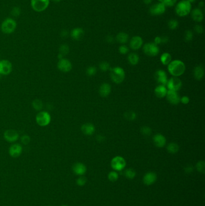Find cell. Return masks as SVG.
<instances>
[{
	"label": "cell",
	"instance_id": "cell-25",
	"mask_svg": "<svg viewBox=\"0 0 205 206\" xmlns=\"http://www.w3.org/2000/svg\"><path fill=\"white\" fill-rule=\"evenodd\" d=\"M167 93V90L165 86L163 85H159L157 86L155 89V94L156 96L159 98H162L166 96Z\"/></svg>",
	"mask_w": 205,
	"mask_h": 206
},
{
	"label": "cell",
	"instance_id": "cell-16",
	"mask_svg": "<svg viewBox=\"0 0 205 206\" xmlns=\"http://www.w3.org/2000/svg\"><path fill=\"white\" fill-rule=\"evenodd\" d=\"M72 66L70 61L67 59H60L58 63V68L62 72H69L72 69Z\"/></svg>",
	"mask_w": 205,
	"mask_h": 206
},
{
	"label": "cell",
	"instance_id": "cell-57",
	"mask_svg": "<svg viewBox=\"0 0 205 206\" xmlns=\"http://www.w3.org/2000/svg\"><path fill=\"white\" fill-rule=\"evenodd\" d=\"M52 1H53L54 2H60L61 0H52Z\"/></svg>",
	"mask_w": 205,
	"mask_h": 206
},
{
	"label": "cell",
	"instance_id": "cell-39",
	"mask_svg": "<svg viewBox=\"0 0 205 206\" xmlns=\"http://www.w3.org/2000/svg\"><path fill=\"white\" fill-rule=\"evenodd\" d=\"M193 33L191 30H187L185 33L184 39L187 42H190L193 40Z\"/></svg>",
	"mask_w": 205,
	"mask_h": 206
},
{
	"label": "cell",
	"instance_id": "cell-50",
	"mask_svg": "<svg viewBox=\"0 0 205 206\" xmlns=\"http://www.w3.org/2000/svg\"><path fill=\"white\" fill-rule=\"evenodd\" d=\"M154 43L156 45H159L161 43V37L160 36H156L154 39Z\"/></svg>",
	"mask_w": 205,
	"mask_h": 206
},
{
	"label": "cell",
	"instance_id": "cell-5",
	"mask_svg": "<svg viewBox=\"0 0 205 206\" xmlns=\"http://www.w3.org/2000/svg\"><path fill=\"white\" fill-rule=\"evenodd\" d=\"M50 0H31V6L34 11L41 12L48 8Z\"/></svg>",
	"mask_w": 205,
	"mask_h": 206
},
{
	"label": "cell",
	"instance_id": "cell-52",
	"mask_svg": "<svg viewBox=\"0 0 205 206\" xmlns=\"http://www.w3.org/2000/svg\"><path fill=\"white\" fill-rule=\"evenodd\" d=\"M105 139V137L103 136H102V135H98L96 136V140L98 141V142H103Z\"/></svg>",
	"mask_w": 205,
	"mask_h": 206
},
{
	"label": "cell",
	"instance_id": "cell-34",
	"mask_svg": "<svg viewBox=\"0 0 205 206\" xmlns=\"http://www.w3.org/2000/svg\"><path fill=\"white\" fill-rule=\"evenodd\" d=\"M179 26V22L176 19H170L168 22V27L170 30H176Z\"/></svg>",
	"mask_w": 205,
	"mask_h": 206
},
{
	"label": "cell",
	"instance_id": "cell-47",
	"mask_svg": "<svg viewBox=\"0 0 205 206\" xmlns=\"http://www.w3.org/2000/svg\"><path fill=\"white\" fill-rule=\"evenodd\" d=\"M21 141L24 144H28L30 141V137L27 135H24L21 137Z\"/></svg>",
	"mask_w": 205,
	"mask_h": 206
},
{
	"label": "cell",
	"instance_id": "cell-11",
	"mask_svg": "<svg viewBox=\"0 0 205 206\" xmlns=\"http://www.w3.org/2000/svg\"><path fill=\"white\" fill-rule=\"evenodd\" d=\"M155 78L156 81L161 84V85L165 86L167 83V76L165 71L162 70H158L155 74Z\"/></svg>",
	"mask_w": 205,
	"mask_h": 206
},
{
	"label": "cell",
	"instance_id": "cell-10",
	"mask_svg": "<svg viewBox=\"0 0 205 206\" xmlns=\"http://www.w3.org/2000/svg\"><path fill=\"white\" fill-rule=\"evenodd\" d=\"M166 85L167 86L169 91L177 92L179 90L182 86V81L178 78H171L167 81Z\"/></svg>",
	"mask_w": 205,
	"mask_h": 206
},
{
	"label": "cell",
	"instance_id": "cell-49",
	"mask_svg": "<svg viewBox=\"0 0 205 206\" xmlns=\"http://www.w3.org/2000/svg\"><path fill=\"white\" fill-rule=\"evenodd\" d=\"M193 169H194V168L191 165H188L185 168V172L187 174H190L193 171Z\"/></svg>",
	"mask_w": 205,
	"mask_h": 206
},
{
	"label": "cell",
	"instance_id": "cell-45",
	"mask_svg": "<svg viewBox=\"0 0 205 206\" xmlns=\"http://www.w3.org/2000/svg\"><path fill=\"white\" fill-rule=\"evenodd\" d=\"M194 30L198 34H202L203 32V27L201 25L197 24L194 27Z\"/></svg>",
	"mask_w": 205,
	"mask_h": 206
},
{
	"label": "cell",
	"instance_id": "cell-33",
	"mask_svg": "<svg viewBox=\"0 0 205 206\" xmlns=\"http://www.w3.org/2000/svg\"><path fill=\"white\" fill-rule=\"evenodd\" d=\"M158 1L162 3L165 7H172L176 4L177 0H158Z\"/></svg>",
	"mask_w": 205,
	"mask_h": 206
},
{
	"label": "cell",
	"instance_id": "cell-44",
	"mask_svg": "<svg viewBox=\"0 0 205 206\" xmlns=\"http://www.w3.org/2000/svg\"><path fill=\"white\" fill-rule=\"evenodd\" d=\"M119 51L122 54H126L129 52L128 47L126 45H121L119 48Z\"/></svg>",
	"mask_w": 205,
	"mask_h": 206
},
{
	"label": "cell",
	"instance_id": "cell-23",
	"mask_svg": "<svg viewBox=\"0 0 205 206\" xmlns=\"http://www.w3.org/2000/svg\"><path fill=\"white\" fill-rule=\"evenodd\" d=\"M81 130L84 134L90 136V135H92L94 133L95 128L93 124L90 123H87L82 125Z\"/></svg>",
	"mask_w": 205,
	"mask_h": 206
},
{
	"label": "cell",
	"instance_id": "cell-2",
	"mask_svg": "<svg viewBox=\"0 0 205 206\" xmlns=\"http://www.w3.org/2000/svg\"><path fill=\"white\" fill-rule=\"evenodd\" d=\"M191 3L187 0H182L176 6V14L180 17H184L189 15L191 11Z\"/></svg>",
	"mask_w": 205,
	"mask_h": 206
},
{
	"label": "cell",
	"instance_id": "cell-41",
	"mask_svg": "<svg viewBox=\"0 0 205 206\" xmlns=\"http://www.w3.org/2000/svg\"><path fill=\"white\" fill-rule=\"evenodd\" d=\"M151 129L147 126L142 127L141 129V132L145 136H149L151 134Z\"/></svg>",
	"mask_w": 205,
	"mask_h": 206
},
{
	"label": "cell",
	"instance_id": "cell-46",
	"mask_svg": "<svg viewBox=\"0 0 205 206\" xmlns=\"http://www.w3.org/2000/svg\"><path fill=\"white\" fill-rule=\"evenodd\" d=\"M21 13V10L19 7H14L12 10V14L13 17H17Z\"/></svg>",
	"mask_w": 205,
	"mask_h": 206
},
{
	"label": "cell",
	"instance_id": "cell-54",
	"mask_svg": "<svg viewBox=\"0 0 205 206\" xmlns=\"http://www.w3.org/2000/svg\"><path fill=\"white\" fill-rule=\"evenodd\" d=\"M144 3L145 4H150L152 3V2L153 1V0H143Z\"/></svg>",
	"mask_w": 205,
	"mask_h": 206
},
{
	"label": "cell",
	"instance_id": "cell-40",
	"mask_svg": "<svg viewBox=\"0 0 205 206\" xmlns=\"http://www.w3.org/2000/svg\"><path fill=\"white\" fill-rule=\"evenodd\" d=\"M33 107L35 109L39 110L42 109L43 104H42V103L41 100H34L33 103Z\"/></svg>",
	"mask_w": 205,
	"mask_h": 206
},
{
	"label": "cell",
	"instance_id": "cell-30",
	"mask_svg": "<svg viewBox=\"0 0 205 206\" xmlns=\"http://www.w3.org/2000/svg\"><path fill=\"white\" fill-rule=\"evenodd\" d=\"M129 62L132 65H136L139 61V56L136 53H131L128 57Z\"/></svg>",
	"mask_w": 205,
	"mask_h": 206
},
{
	"label": "cell",
	"instance_id": "cell-42",
	"mask_svg": "<svg viewBox=\"0 0 205 206\" xmlns=\"http://www.w3.org/2000/svg\"><path fill=\"white\" fill-rule=\"evenodd\" d=\"M96 68L94 66H90L87 69V74L89 76H93L96 73Z\"/></svg>",
	"mask_w": 205,
	"mask_h": 206
},
{
	"label": "cell",
	"instance_id": "cell-27",
	"mask_svg": "<svg viewBox=\"0 0 205 206\" xmlns=\"http://www.w3.org/2000/svg\"><path fill=\"white\" fill-rule=\"evenodd\" d=\"M116 39L117 40V41L120 43H122V44L126 43L128 41V34L125 32H120L117 34Z\"/></svg>",
	"mask_w": 205,
	"mask_h": 206
},
{
	"label": "cell",
	"instance_id": "cell-24",
	"mask_svg": "<svg viewBox=\"0 0 205 206\" xmlns=\"http://www.w3.org/2000/svg\"><path fill=\"white\" fill-rule=\"evenodd\" d=\"M193 74H194V77L196 80H201L204 77V74H205V71L203 66L199 65L196 66L194 69Z\"/></svg>",
	"mask_w": 205,
	"mask_h": 206
},
{
	"label": "cell",
	"instance_id": "cell-15",
	"mask_svg": "<svg viewBox=\"0 0 205 206\" xmlns=\"http://www.w3.org/2000/svg\"><path fill=\"white\" fill-rule=\"evenodd\" d=\"M166 96L167 100L169 101V103H171L172 104L176 105L179 103L180 98L179 95L176 92L173 91H167Z\"/></svg>",
	"mask_w": 205,
	"mask_h": 206
},
{
	"label": "cell",
	"instance_id": "cell-12",
	"mask_svg": "<svg viewBox=\"0 0 205 206\" xmlns=\"http://www.w3.org/2000/svg\"><path fill=\"white\" fill-rule=\"evenodd\" d=\"M12 69V63L8 60L0 61V74L3 75H8Z\"/></svg>",
	"mask_w": 205,
	"mask_h": 206
},
{
	"label": "cell",
	"instance_id": "cell-19",
	"mask_svg": "<svg viewBox=\"0 0 205 206\" xmlns=\"http://www.w3.org/2000/svg\"><path fill=\"white\" fill-rule=\"evenodd\" d=\"M191 17L197 22H200L203 19V13L200 8H196L191 11Z\"/></svg>",
	"mask_w": 205,
	"mask_h": 206
},
{
	"label": "cell",
	"instance_id": "cell-8",
	"mask_svg": "<svg viewBox=\"0 0 205 206\" xmlns=\"http://www.w3.org/2000/svg\"><path fill=\"white\" fill-rule=\"evenodd\" d=\"M51 121V116L46 112H41L36 116V122L41 126H46Z\"/></svg>",
	"mask_w": 205,
	"mask_h": 206
},
{
	"label": "cell",
	"instance_id": "cell-29",
	"mask_svg": "<svg viewBox=\"0 0 205 206\" xmlns=\"http://www.w3.org/2000/svg\"><path fill=\"white\" fill-rule=\"evenodd\" d=\"M167 150L169 153L171 154H175L178 152L179 146L176 143H170L167 146Z\"/></svg>",
	"mask_w": 205,
	"mask_h": 206
},
{
	"label": "cell",
	"instance_id": "cell-51",
	"mask_svg": "<svg viewBox=\"0 0 205 206\" xmlns=\"http://www.w3.org/2000/svg\"><path fill=\"white\" fill-rule=\"evenodd\" d=\"M106 41H107V42H108V43H112L114 41V37L112 36H111V35H110V36H108L107 37V38H106Z\"/></svg>",
	"mask_w": 205,
	"mask_h": 206
},
{
	"label": "cell",
	"instance_id": "cell-32",
	"mask_svg": "<svg viewBox=\"0 0 205 206\" xmlns=\"http://www.w3.org/2000/svg\"><path fill=\"white\" fill-rule=\"evenodd\" d=\"M125 177L128 179H133L135 178L136 175V172L133 169L129 168L125 172Z\"/></svg>",
	"mask_w": 205,
	"mask_h": 206
},
{
	"label": "cell",
	"instance_id": "cell-38",
	"mask_svg": "<svg viewBox=\"0 0 205 206\" xmlns=\"http://www.w3.org/2000/svg\"><path fill=\"white\" fill-rule=\"evenodd\" d=\"M99 68L102 71L105 72L110 69V65L107 61H102L99 64Z\"/></svg>",
	"mask_w": 205,
	"mask_h": 206
},
{
	"label": "cell",
	"instance_id": "cell-21",
	"mask_svg": "<svg viewBox=\"0 0 205 206\" xmlns=\"http://www.w3.org/2000/svg\"><path fill=\"white\" fill-rule=\"evenodd\" d=\"M154 142L155 145L158 148H162L166 144V139L161 134H157L154 136Z\"/></svg>",
	"mask_w": 205,
	"mask_h": 206
},
{
	"label": "cell",
	"instance_id": "cell-35",
	"mask_svg": "<svg viewBox=\"0 0 205 206\" xmlns=\"http://www.w3.org/2000/svg\"><path fill=\"white\" fill-rule=\"evenodd\" d=\"M124 116L128 120H134L136 118V113L132 111H129V112H126L124 114Z\"/></svg>",
	"mask_w": 205,
	"mask_h": 206
},
{
	"label": "cell",
	"instance_id": "cell-48",
	"mask_svg": "<svg viewBox=\"0 0 205 206\" xmlns=\"http://www.w3.org/2000/svg\"><path fill=\"white\" fill-rule=\"evenodd\" d=\"M180 101H181L184 104H187L189 102V99L187 96H184L180 98Z\"/></svg>",
	"mask_w": 205,
	"mask_h": 206
},
{
	"label": "cell",
	"instance_id": "cell-56",
	"mask_svg": "<svg viewBox=\"0 0 205 206\" xmlns=\"http://www.w3.org/2000/svg\"><path fill=\"white\" fill-rule=\"evenodd\" d=\"M187 1H189V2H194L196 0H187Z\"/></svg>",
	"mask_w": 205,
	"mask_h": 206
},
{
	"label": "cell",
	"instance_id": "cell-7",
	"mask_svg": "<svg viewBox=\"0 0 205 206\" xmlns=\"http://www.w3.org/2000/svg\"><path fill=\"white\" fill-rule=\"evenodd\" d=\"M111 165L114 170L120 171L125 168L126 161L123 157L120 156H116L112 159Z\"/></svg>",
	"mask_w": 205,
	"mask_h": 206
},
{
	"label": "cell",
	"instance_id": "cell-43",
	"mask_svg": "<svg viewBox=\"0 0 205 206\" xmlns=\"http://www.w3.org/2000/svg\"><path fill=\"white\" fill-rule=\"evenodd\" d=\"M87 179L84 177H80L77 179V184L79 186H83L86 184Z\"/></svg>",
	"mask_w": 205,
	"mask_h": 206
},
{
	"label": "cell",
	"instance_id": "cell-14",
	"mask_svg": "<svg viewBox=\"0 0 205 206\" xmlns=\"http://www.w3.org/2000/svg\"><path fill=\"white\" fill-rule=\"evenodd\" d=\"M5 139L9 142H13L17 141L19 138V135L17 131L13 130H8L5 131L4 134Z\"/></svg>",
	"mask_w": 205,
	"mask_h": 206
},
{
	"label": "cell",
	"instance_id": "cell-58",
	"mask_svg": "<svg viewBox=\"0 0 205 206\" xmlns=\"http://www.w3.org/2000/svg\"></svg>",
	"mask_w": 205,
	"mask_h": 206
},
{
	"label": "cell",
	"instance_id": "cell-6",
	"mask_svg": "<svg viewBox=\"0 0 205 206\" xmlns=\"http://www.w3.org/2000/svg\"><path fill=\"white\" fill-rule=\"evenodd\" d=\"M143 51L149 56H156L160 52V48L157 45L152 42L145 43L143 47Z\"/></svg>",
	"mask_w": 205,
	"mask_h": 206
},
{
	"label": "cell",
	"instance_id": "cell-17",
	"mask_svg": "<svg viewBox=\"0 0 205 206\" xmlns=\"http://www.w3.org/2000/svg\"><path fill=\"white\" fill-rule=\"evenodd\" d=\"M157 176L156 174L153 172H149L146 173L143 177V183L145 185L150 186L155 183L156 181Z\"/></svg>",
	"mask_w": 205,
	"mask_h": 206
},
{
	"label": "cell",
	"instance_id": "cell-4",
	"mask_svg": "<svg viewBox=\"0 0 205 206\" xmlns=\"http://www.w3.org/2000/svg\"><path fill=\"white\" fill-rule=\"evenodd\" d=\"M17 22L12 19L7 18L1 24V29L5 34H11L15 32L17 28Z\"/></svg>",
	"mask_w": 205,
	"mask_h": 206
},
{
	"label": "cell",
	"instance_id": "cell-13",
	"mask_svg": "<svg viewBox=\"0 0 205 206\" xmlns=\"http://www.w3.org/2000/svg\"><path fill=\"white\" fill-rule=\"evenodd\" d=\"M143 43V39L139 36H134L131 39L129 45L131 49L134 50H137L142 47Z\"/></svg>",
	"mask_w": 205,
	"mask_h": 206
},
{
	"label": "cell",
	"instance_id": "cell-1",
	"mask_svg": "<svg viewBox=\"0 0 205 206\" xmlns=\"http://www.w3.org/2000/svg\"><path fill=\"white\" fill-rule=\"evenodd\" d=\"M168 70L172 76L177 77L184 73L185 65L180 60H173L168 65Z\"/></svg>",
	"mask_w": 205,
	"mask_h": 206
},
{
	"label": "cell",
	"instance_id": "cell-53",
	"mask_svg": "<svg viewBox=\"0 0 205 206\" xmlns=\"http://www.w3.org/2000/svg\"><path fill=\"white\" fill-rule=\"evenodd\" d=\"M161 37V43H166L169 42V37L166 36H163Z\"/></svg>",
	"mask_w": 205,
	"mask_h": 206
},
{
	"label": "cell",
	"instance_id": "cell-20",
	"mask_svg": "<svg viewBox=\"0 0 205 206\" xmlns=\"http://www.w3.org/2000/svg\"><path fill=\"white\" fill-rule=\"evenodd\" d=\"M74 172L78 175H83L87 171L85 164L82 163H76L72 168Z\"/></svg>",
	"mask_w": 205,
	"mask_h": 206
},
{
	"label": "cell",
	"instance_id": "cell-26",
	"mask_svg": "<svg viewBox=\"0 0 205 206\" xmlns=\"http://www.w3.org/2000/svg\"><path fill=\"white\" fill-rule=\"evenodd\" d=\"M99 94L103 97L108 96L111 92V86L108 83H103L99 88Z\"/></svg>",
	"mask_w": 205,
	"mask_h": 206
},
{
	"label": "cell",
	"instance_id": "cell-31",
	"mask_svg": "<svg viewBox=\"0 0 205 206\" xmlns=\"http://www.w3.org/2000/svg\"><path fill=\"white\" fill-rule=\"evenodd\" d=\"M69 51V48L67 45H62L60 48V54L59 55V58L62 59L63 56L66 55Z\"/></svg>",
	"mask_w": 205,
	"mask_h": 206
},
{
	"label": "cell",
	"instance_id": "cell-18",
	"mask_svg": "<svg viewBox=\"0 0 205 206\" xmlns=\"http://www.w3.org/2000/svg\"><path fill=\"white\" fill-rule=\"evenodd\" d=\"M22 151V148L21 145L15 144L10 146L9 149V154L13 157H17L21 154Z\"/></svg>",
	"mask_w": 205,
	"mask_h": 206
},
{
	"label": "cell",
	"instance_id": "cell-36",
	"mask_svg": "<svg viewBox=\"0 0 205 206\" xmlns=\"http://www.w3.org/2000/svg\"><path fill=\"white\" fill-rule=\"evenodd\" d=\"M197 170L200 173L204 174L205 171V162L204 161H199L196 164Z\"/></svg>",
	"mask_w": 205,
	"mask_h": 206
},
{
	"label": "cell",
	"instance_id": "cell-37",
	"mask_svg": "<svg viewBox=\"0 0 205 206\" xmlns=\"http://www.w3.org/2000/svg\"><path fill=\"white\" fill-rule=\"evenodd\" d=\"M108 178L109 180L111 181L112 182H114L116 181L117 180L119 179V174L117 172L115 171H111L108 174Z\"/></svg>",
	"mask_w": 205,
	"mask_h": 206
},
{
	"label": "cell",
	"instance_id": "cell-9",
	"mask_svg": "<svg viewBox=\"0 0 205 206\" xmlns=\"http://www.w3.org/2000/svg\"><path fill=\"white\" fill-rule=\"evenodd\" d=\"M166 7L161 3L158 2L152 6L149 9V12L152 15L158 16L161 15L165 12Z\"/></svg>",
	"mask_w": 205,
	"mask_h": 206
},
{
	"label": "cell",
	"instance_id": "cell-55",
	"mask_svg": "<svg viewBox=\"0 0 205 206\" xmlns=\"http://www.w3.org/2000/svg\"><path fill=\"white\" fill-rule=\"evenodd\" d=\"M199 7L201 8V7H204V2L203 1H201L199 2Z\"/></svg>",
	"mask_w": 205,
	"mask_h": 206
},
{
	"label": "cell",
	"instance_id": "cell-22",
	"mask_svg": "<svg viewBox=\"0 0 205 206\" xmlns=\"http://www.w3.org/2000/svg\"><path fill=\"white\" fill-rule=\"evenodd\" d=\"M70 36L73 39L79 41L84 36V30L79 27L75 28L73 29L70 33Z\"/></svg>",
	"mask_w": 205,
	"mask_h": 206
},
{
	"label": "cell",
	"instance_id": "cell-3",
	"mask_svg": "<svg viewBox=\"0 0 205 206\" xmlns=\"http://www.w3.org/2000/svg\"><path fill=\"white\" fill-rule=\"evenodd\" d=\"M110 76L113 82L116 84L122 83L125 79V73L123 69L120 67H115L112 68L110 71Z\"/></svg>",
	"mask_w": 205,
	"mask_h": 206
},
{
	"label": "cell",
	"instance_id": "cell-28",
	"mask_svg": "<svg viewBox=\"0 0 205 206\" xmlns=\"http://www.w3.org/2000/svg\"><path fill=\"white\" fill-rule=\"evenodd\" d=\"M160 60L163 65H169L171 61V56L170 54L168 52L163 53L160 57Z\"/></svg>",
	"mask_w": 205,
	"mask_h": 206
}]
</instances>
